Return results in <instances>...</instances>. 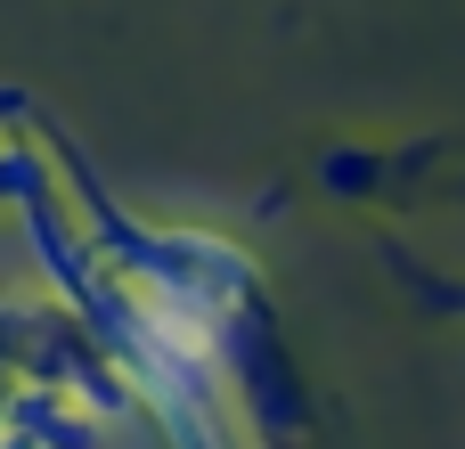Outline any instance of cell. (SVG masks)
<instances>
[{"label": "cell", "instance_id": "cell-1", "mask_svg": "<svg viewBox=\"0 0 465 449\" xmlns=\"http://www.w3.org/2000/svg\"><path fill=\"white\" fill-rule=\"evenodd\" d=\"M0 115H8V131H25L16 115H25V90H0Z\"/></svg>", "mask_w": 465, "mask_h": 449}, {"label": "cell", "instance_id": "cell-2", "mask_svg": "<svg viewBox=\"0 0 465 449\" xmlns=\"http://www.w3.org/2000/svg\"><path fill=\"white\" fill-rule=\"evenodd\" d=\"M8 393H16V376H8V360H0V434H8Z\"/></svg>", "mask_w": 465, "mask_h": 449}]
</instances>
